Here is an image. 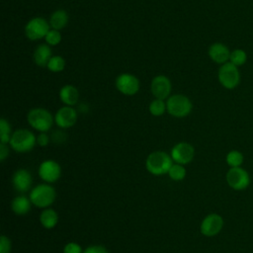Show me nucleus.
<instances>
[{"mask_svg": "<svg viewBox=\"0 0 253 253\" xmlns=\"http://www.w3.org/2000/svg\"><path fill=\"white\" fill-rule=\"evenodd\" d=\"M173 165V159L171 155L164 151L151 152L145 161L146 169L149 173L160 176L168 173L169 169Z\"/></svg>", "mask_w": 253, "mask_h": 253, "instance_id": "nucleus-1", "label": "nucleus"}, {"mask_svg": "<svg viewBox=\"0 0 253 253\" xmlns=\"http://www.w3.org/2000/svg\"><path fill=\"white\" fill-rule=\"evenodd\" d=\"M27 120L29 125L40 132H46L54 123V117L49 111L43 108L32 109L27 115Z\"/></svg>", "mask_w": 253, "mask_h": 253, "instance_id": "nucleus-2", "label": "nucleus"}, {"mask_svg": "<svg viewBox=\"0 0 253 253\" xmlns=\"http://www.w3.org/2000/svg\"><path fill=\"white\" fill-rule=\"evenodd\" d=\"M37 143L35 134L27 128H19L12 132L10 139V146L13 150L24 153L31 151Z\"/></svg>", "mask_w": 253, "mask_h": 253, "instance_id": "nucleus-3", "label": "nucleus"}, {"mask_svg": "<svg viewBox=\"0 0 253 253\" xmlns=\"http://www.w3.org/2000/svg\"><path fill=\"white\" fill-rule=\"evenodd\" d=\"M167 112L175 118H185L190 115L193 109L191 100L183 94H174L166 101Z\"/></svg>", "mask_w": 253, "mask_h": 253, "instance_id": "nucleus-4", "label": "nucleus"}, {"mask_svg": "<svg viewBox=\"0 0 253 253\" xmlns=\"http://www.w3.org/2000/svg\"><path fill=\"white\" fill-rule=\"evenodd\" d=\"M217 79L220 85L225 89L232 90L236 88L241 80L239 67L229 61L220 65L217 71Z\"/></svg>", "mask_w": 253, "mask_h": 253, "instance_id": "nucleus-5", "label": "nucleus"}, {"mask_svg": "<svg viewBox=\"0 0 253 253\" xmlns=\"http://www.w3.org/2000/svg\"><path fill=\"white\" fill-rule=\"evenodd\" d=\"M56 197L53 187L48 184H40L35 187L30 193V200L37 208H47L50 206Z\"/></svg>", "mask_w": 253, "mask_h": 253, "instance_id": "nucleus-6", "label": "nucleus"}, {"mask_svg": "<svg viewBox=\"0 0 253 253\" xmlns=\"http://www.w3.org/2000/svg\"><path fill=\"white\" fill-rule=\"evenodd\" d=\"M49 30V23L44 18L35 17L26 24L25 35L31 41H38L44 39Z\"/></svg>", "mask_w": 253, "mask_h": 253, "instance_id": "nucleus-7", "label": "nucleus"}, {"mask_svg": "<svg viewBox=\"0 0 253 253\" xmlns=\"http://www.w3.org/2000/svg\"><path fill=\"white\" fill-rule=\"evenodd\" d=\"M225 179L228 186L235 191H243L250 185V175L242 167L229 168Z\"/></svg>", "mask_w": 253, "mask_h": 253, "instance_id": "nucleus-8", "label": "nucleus"}, {"mask_svg": "<svg viewBox=\"0 0 253 253\" xmlns=\"http://www.w3.org/2000/svg\"><path fill=\"white\" fill-rule=\"evenodd\" d=\"M116 88L126 96L135 95L139 90V80L130 73H122L116 79Z\"/></svg>", "mask_w": 253, "mask_h": 253, "instance_id": "nucleus-9", "label": "nucleus"}, {"mask_svg": "<svg viewBox=\"0 0 253 253\" xmlns=\"http://www.w3.org/2000/svg\"><path fill=\"white\" fill-rule=\"evenodd\" d=\"M170 155L174 162L185 165L193 160L195 149L193 145L188 142H179L173 146Z\"/></svg>", "mask_w": 253, "mask_h": 253, "instance_id": "nucleus-10", "label": "nucleus"}, {"mask_svg": "<svg viewBox=\"0 0 253 253\" xmlns=\"http://www.w3.org/2000/svg\"><path fill=\"white\" fill-rule=\"evenodd\" d=\"M223 227V218L217 213L208 214L201 223V232L203 235L211 237L218 234Z\"/></svg>", "mask_w": 253, "mask_h": 253, "instance_id": "nucleus-11", "label": "nucleus"}, {"mask_svg": "<svg viewBox=\"0 0 253 253\" xmlns=\"http://www.w3.org/2000/svg\"><path fill=\"white\" fill-rule=\"evenodd\" d=\"M171 81L165 75L155 76L150 83V91L155 99L165 100L168 99L171 93Z\"/></svg>", "mask_w": 253, "mask_h": 253, "instance_id": "nucleus-12", "label": "nucleus"}, {"mask_svg": "<svg viewBox=\"0 0 253 253\" xmlns=\"http://www.w3.org/2000/svg\"><path fill=\"white\" fill-rule=\"evenodd\" d=\"M39 175L42 180L47 183L56 182L61 175L60 165L51 159L44 160L39 167Z\"/></svg>", "mask_w": 253, "mask_h": 253, "instance_id": "nucleus-13", "label": "nucleus"}, {"mask_svg": "<svg viewBox=\"0 0 253 253\" xmlns=\"http://www.w3.org/2000/svg\"><path fill=\"white\" fill-rule=\"evenodd\" d=\"M78 114L73 107H61L54 116V123L60 128H69L73 126L77 121Z\"/></svg>", "mask_w": 253, "mask_h": 253, "instance_id": "nucleus-14", "label": "nucleus"}, {"mask_svg": "<svg viewBox=\"0 0 253 253\" xmlns=\"http://www.w3.org/2000/svg\"><path fill=\"white\" fill-rule=\"evenodd\" d=\"M230 52L231 50H229V48L222 42H213L210 45L208 50L210 58L220 65L229 61Z\"/></svg>", "mask_w": 253, "mask_h": 253, "instance_id": "nucleus-15", "label": "nucleus"}, {"mask_svg": "<svg viewBox=\"0 0 253 253\" xmlns=\"http://www.w3.org/2000/svg\"><path fill=\"white\" fill-rule=\"evenodd\" d=\"M12 183L18 192L24 193L27 192L31 189L32 183H33V178L31 173L26 170V169H19L17 170L12 178Z\"/></svg>", "mask_w": 253, "mask_h": 253, "instance_id": "nucleus-16", "label": "nucleus"}, {"mask_svg": "<svg viewBox=\"0 0 253 253\" xmlns=\"http://www.w3.org/2000/svg\"><path fill=\"white\" fill-rule=\"evenodd\" d=\"M59 99L65 106L72 107L78 103L79 91L73 85H64L59 90Z\"/></svg>", "mask_w": 253, "mask_h": 253, "instance_id": "nucleus-17", "label": "nucleus"}, {"mask_svg": "<svg viewBox=\"0 0 253 253\" xmlns=\"http://www.w3.org/2000/svg\"><path fill=\"white\" fill-rule=\"evenodd\" d=\"M51 56V48L47 43L39 44L34 51L35 63L40 67H46Z\"/></svg>", "mask_w": 253, "mask_h": 253, "instance_id": "nucleus-18", "label": "nucleus"}, {"mask_svg": "<svg viewBox=\"0 0 253 253\" xmlns=\"http://www.w3.org/2000/svg\"><path fill=\"white\" fill-rule=\"evenodd\" d=\"M50 29L56 30V31H60L63 28H65V26L68 23V14L65 10L59 9L54 11L48 20Z\"/></svg>", "mask_w": 253, "mask_h": 253, "instance_id": "nucleus-19", "label": "nucleus"}, {"mask_svg": "<svg viewBox=\"0 0 253 253\" xmlns=\"http://www.w3.org/2000/svg\"><path fill=\"white\" fill-rule=\"evenodd\" d=\"M31 200L25 196L16 197L11 204L12 211L18 215H25L31 210Z\"/></svg>", "mask_w": 253, "mask_h": 253, "instance_id": "nucleus-20", "label": "nucleus"}, {"mask_svg": "<svg viewBox=\"0 0 253 253\" xmlns=\"http://www.w3.org/2000/svg\"><path fill=\"white\" fill-rule=\"evenodd\" d=\"M40 221L42 225L46 229H50L54 227L58 221V216L56 211L52 209H45L44 211H42L40 215Z\"/></svg>", "mask_w": 253, "mask_h": 253, "instance_id": "nucleus-21", "label": "nucleus"}, {"mask_svg": "<svg viewBox=\"0 0 253 253\" xmlns=\"http://www.w3.org/2000/svg\"><path fill=\"white\" fill-rule=\"evenodd\" d=\"M225 161L227 163V165L230 168H234V167H241V165L243 164L244 161V156L242 154V152H240L239 150H230L225 157Z\"/></svg>", "mask_w": 253, "mask_h": 253, "instance_id": "nucleus-22", "label": "nucleus"}, {"mask_svg": "<svg viewBox=\"0 0 253 253\" xmlns=\"http://www.w3.org/2000/svg\"><path fill=\"white\" fill-rule=\"evenodd\" d=\"M247 61V53L242 48H235L231 50L229 56V62L234 64L237 67L244 65Z\"/></svg>", "mask_w": 253, "mask_h": 253, "instance_id": "nucleus-23", "label": "nucleus"}, {"mask_svg": "<svg viewBox=\"0 0 253 253\" xmlns=\"http://www.w3.org/2000/svg\"><path fill=\"white\" fill-rule=\"evenodd\" d=\"M167 111L166 102L161 99H154L149 104V112L154 117H160Z\"/></svg>", "mask_w": 253, "mask_h": 253, "instance_id": "nucleus-24", "label": "nucleus"}, {"mask_svg": "<svg viewBox=\"0 0 253 253\" xmlns=\"http://www.w3.org/2000/svg\"><path fill=\"white\" fill-rule=\"evenodd\" d=\"M11 126L7 120L2 118L0 120V143L7 144L11 139Z\"/></svg>", "mask_w": 253, "mask_h": 253, "instance_id": "nucleus-25", "label": "nucleus"}, {"mask_svg": "<svg viewBox=\"0 0 253 253\" xmlns=\"http://www.w3.org/2000/svg\"><path fill=\"white\" fill-rule=\"evenodd\" d=\"M46 67L51 72H61L65 67V60L60 55H53L49 59Z\"/></svg>", "mask_w": 253, "mask_h": 253, "instance_id": "nucleus-26", "label": "nucleus"}, {"mask_svg": "<svg viewBox=\"0 0 253 253\" xmlns=\"http://www.w3.org/2000/svg\"><path fill=\"white\" fill-rule=\"evenodd\" d=\"M168 175L174 181H181L186 176V169H185V167L182 164L175 163L169 169Z\"/></svg>", "mask_w": 253, "mask_h": 253, "instance_id": "nucleus-27", "label": "nucleus"}, {"mask_svg": "<svg viewBox=\"0 0 253 253\" xmlns=\"http://www.w3.org/2000/svg\"><path fill=\"white\" fill-rule=\"evenodd\" d=\"M46 43L50 45H57L61 42V34L60 31H56L53 29H50L49 32L46 34L44 38Z\"/></svg>", "mask_w": 253, "mask_h": 253, "instance_id": "nucleus-28", "label": "nucleus"}, {"mask_svg": "<svg viewBox=\"0 0 253 253\" xmlns=\"http://www.w3.org/2000/svg\"><path fill=\"white\" fill-rule=\"evenodd\" d=\"M11 252V241L6 235H1L0 237V253H10Z\"/></svg>", "mask_w": 253, "mask_h": 253, "instance_id": "nucleus-29", "label": "nucleus"}, {"mask_svg": "<svg viewBox=\"0 0 253 253\" xmlns=\"http://www.w3.org/2000/svg\"><path fill=\"white\" fill-rule=\"evenodd\" d=\"M63 253H83L81 246L76 242H69L63 248Z\"/></svg>", "mask_w": 253, "mask_h": 253, "instance_id": "nucleus-30", "label": "nucleus"}, {"mask_svg": "<svg viewBox=\"0 0 253 253\" xmlns=\"http://www.w3.org/2000/svg\"><path fill=\"white\" fill-rule=\"evenodd\" d=\"M83 253H108V250L102 245H91L87 247Z\"/></svg>", "mask_w": 253, "mask_h": 253, "instance_id": "nucleus-31", "label": "nucleus"}, {"mask_svg": "<svg viewBox=\"0 0 253 253\" xmlns=\"http://www.w3.org/2000/svg\"><path fill=\"white\" fill-rule=\"evenodd\" d=\"M49 142V136L47 135L46 132H40V134L37 136V143L42 146L44 147L48 144Z\"/></svg>", "mask_w": 253, "mask_h": 253, "instance_id": "nucleus-32", "label": "nucleus"}, {"mask_svg": "<svg viewBox=\"0 0 253 253\" xmlns=\"http://www.w3.org/2000/svg\"><path fill=\"white\" fill-rule=\"evenodd\" d=\"M8 155H9V148L7 144L0 143V160L4 161Z\"/></svg>", "mask_w": 253, "mask_h": 253, "instance_id": "nucleus-33", "label": "nucleus"}]
</instances>
